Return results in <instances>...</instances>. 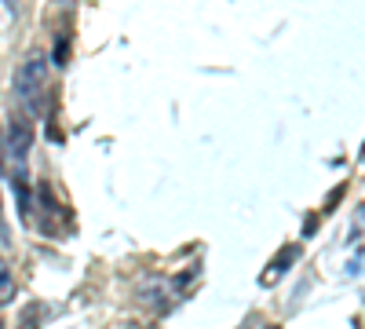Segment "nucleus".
<instances>
[{
	"mask_svg": "<svg viewBox=\"0 0 365 329\" xmlns=\"http://www.w3.org/2000/svg\"><path fill=\"white\" fill-rule=\"evenodd\" d=\"M44 84H48V59L44 51H29L15 70V96L29 113H44Z\"/></svg>",
	"mask_w": 365,
	"mask_h": 329,
	"instance_id": "obj_1",
	"label": "nucleus"
},
{
	"mask_svg": "<svg viewBox=\"0 0 365 329\" xmlns=\"http://www.w3.org/2000/svg\"><path fill=\"white\" fill-rule=\"evenodd\" d=\"M29 151H34V121L26 113H11L8 121V154L15 161H22Z\"/></svg>",
	"mask_w": 365,
	"mask_h": 329,
	"instance_id": "obj_2",
	"label": "nucleus"
},
{
	"mask_svg": "<svg viewBox=\"0 0 365 329\" xmlns=\"http://www.w3.org/2000/svg\"><path fill=\"white\" fill-rule=\"evenodd\" d=\"M15 300V271H11V263L0 256V308L11 304Z\"/></svg>",
	"mask_w": 365,
	"mask_h": 329,
	"instance_id": "obj_3",
	"label": "nucleus"
},
{
	"mask_svg": "<svg viewBox=\"0 0 365 329\" xmlns=\"http://www.w3.org/2000/svg\"><path fill=\"white\" fill-rule=\"evenodd\" d=\"M296 253H299V249H296V246H289V249H285V253H282V263H274V267H270V271H267V275H263V282H270V278H274V275H282V271H285V267H289V263H292V256H296Z\"/></svg>",
	"mask_w": 365,
	"mask_h": 329,
	"instance_id": "obj_4",
	"label": "nucleus"
},
{
	"mask_svg": "<svg viewBox=\"0 0 365 329\" xmlns=\"http://www.w3.org/2000/svg\"><path fill=\"white\" fill-rule=\"evenodd\" d=\"M0 246L11 249V234H8V220H4V205H0Z\"/></svg>",
	"mask_w": 365,
	"mask_h": 329,
	"instance_id": "obj_5",
	"label": "nucleus"
}]
</instances>
